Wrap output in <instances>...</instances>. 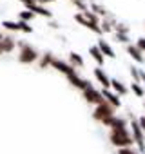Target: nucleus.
Here are the masks:
<instances>
[{
    "label": "nucleus",
    "mask_w": 145,
    "mask_h": 154,
    "mask_svg": "<svg viewBox=\"0 0 145 154\" xmlns=\"http://www.w3.org/2000/svg\"><path fill=\"white\" fill-rule=\"evenodd\" d=\"M109 138H111V143L118 149H129L134 143V138L129 134L127 129H113Z\"/></svg>",
    "instance_id": "f257e3e1"
},
{
    "label": "nucleus",
    "mask_w": 145,
    "mask_h": 154,
    "mask_svg": "<svg viewBox=\"0 0 145 154\" xmlns=\"http://www.w3.org/2000/svg\"><path fill=\"white\" fill-rule=\"evenodd\" d=\"M131 129H132L134 143L138 145V152L143 154V152H145V132H143V129L140 127L138 120H132V122H131Z\"/></svg>",
    "instance_id": "f03ea898"
},
{
    "label": "nucleus",
    "mask_w": 145,
    "mask_h": 154,
    "mask_svg": "<svg viewBox=\"0 0 145 154\" xmlns=\"http://www.w3.org/2000/svg\"><path fill=\"white\" fill-rule=\"evenodd\" d=\"M93 116H94V120H98V122H102V123H103L105 120H109V118H113V116H114V107H113L111 103L103 102L102 105H96V109H94Z\"/></svg>",
    "instance_id": "7ed1b4c3"
},
{
    "label": "nucleus",
    "mask_w": 145,
    "mask_h": 154,
    "mask_svg": "<svg viewBox=\"0 0 145 154\" xmlns=\"http://www.w3.org/2000/svg\"><path fill=\"white\" fill-rule=\"evenodd\" d=\"M84 96H85V100H87L89 103H96V105H102V103L105 102L103 94H102V93H98L93 85H89V87L84 91Z\"/></svg>",
    "instance_id": "20e7f679"
},
{
    "label": "nucleus",
    "mask_w": 145,
    "mask_h": 154,
    "mask_svg": "<svg viewBox=\"0 0 145 154\" xmlns=\"http://www.w3.org/2000/svg\"><path fill=\"white\" fill-rule=\"evenodd\" d=\"M127 53L131 54V58H132L134 62H138V63H145V56H143V53H141L136 45L129 44V45H127Z\"/></svg>",
    "instance_id": "39448f33"
},
{
    "label": "nucleus",
    "mask_w": 145,
    "mask_h": 154,
    "mask_svg": "<svg viewBox=\"0 0 145 154\" xmlns=\"http://www.w3.org/2000/svg\"><path fill=\"white\" fill-rule=\"evenodd\" d=\"M102 94H103L105 102H107V103H111L114 109H118V107L122 105V102H120V98H118V94H116V93H111L109 89H103V93H102Z\"/></svg>",
    "instance_id": "423d86ee"
},
{
    "label": "nucleus",
    "mask_w": 145,
    "mask_h": 154,
    "mask_svg": "<svg viewBox=\"0 0 145 154\" xmlns=\"http://www.w3.org/2000/svg\"><path fill=\"white\" fill-rule=\"evenodd\" d=\"M103 125H107V127H113V129H125L127 122H125L123 118H116V116H113V118L105 120V122H103Z\"/></svg>",
    "instance_id": "0eeeda50"
},
{
    "label": "nucleus",
    "mask_w": 145,
    "mask_h": 154,
    "mask_svg": "<svg viewBox=\"0 0 145 154\" xmlns=\"http://www.w3.org/2000/svg\"><path fill=\"white\" fill-rule=\"evenodd\" d=\"M33 60H36V53H35V49H31V47H24L22 49V54H20V62H24V63H27V62H33Z\"/></svg>",
    "instance_id": "6e6552de"
},
{
    "label": "nucleus",
    "mask_w": 145,
    "mask_h": 154,
    "mask_svg": "<svg viewBox=\"0 0 145 154\" xmlns=\"http://www.w3.org/2000/svg\"><path fill=\"white\" fill-rule=\"evenodd\" d=\"M94 76H96V80H98L105 89L111 87V80H109V76L103 72V69H94Z\"/></svg>",
    "instance_id": "1a4fd4ad"
},
{
    "label": "nucleus",
    "mask_w": 145,
    "mask_h": 154,
    "mask_svg": "<svg viewBox=\"0 0 145 154\" xmlns=\"http://www.w3.org/2000/svg\"><path fill=\"white\" fill-rule=\"evenodd\" d=\"M53 65H54L60 72H63V74H67V76L75 74V67H69L67 63H63V62H60V60H53Z\"/></svg>",
    "instance_id": "9d476101"
},
{
    "label": "nucleus",
    "mask_w": 145,
    "mask_h": 154,
    "mask_svg": "<svg viewBox=\"0 0 145 154\" xmlns=\"http://www.w3.org/2000/svg\"><path fill=\"white\" fill-rule=\"evenodd\" d=\"M98 47H100V51H102L105 56H109V58H114V56H116L114 51H113V47H111L105 40H100V42H98Z\"/></svg>",
    "instance_id": "9b49d317"
},
{
    "label": "nucleus",
    "mask_w": 145,
    "mask_h": 154,
    "mask_svg": "<svg viewBox=\"0 0 145 154\" xmlns=\"http://www.w3.org/2000/svg\"><path fill=\"white\" fill-rule=\"evenodd\" d=\"M111 87L114 89V93H116V94H122V96H123V94H127V87H125L120 80H111Z\"/></svg>",
    "instance_id": "f8f14e48"
},
{
    "label": "nucleus",
    "mask_w": 145,
    "mask_h": 154,
    "mask_svg": "<svg viewBox=\"0 0 145 154\" xmlns=\"http://www.w3.org/2000/svg\"><path fill=\"white\" fill-rule=\"evenodd\" d=\"M91 54H93V58L96 60V63L98 65H102L103 62H105V56H103V53L100 51V47L96 45V47H91Z\"/></svg>",
    "instance_id": "ddd939ff"
},
{
    "label": "nucleus",
    "mask_w": 145,
    "mask_h": 154,
    "mask_svg": "<svg viewBox=\"0 0 145 154\" xmlns=\"http://www.w3.org/2000/svg\"><path fill=\"white\" fill-rule=\"evenodd\" d=\"M131 89H132V93H134L136 96H140V98H143V96H145V89H143L140 84H136V82H134V84H131Z\"/></svg>",
    "instance_id": "4468645a"
},
{
    "label": "nucleus",
    "mask_w": 145,
    "mask_h": 154,
    "mask_svg": "<svg viewBox=\"0 0 145 154\" xmlns=\"http://www.w3.org/2000/svg\"><path fill=\"white\" fill-rule=\"evenodd\" d=\"M71 62H72V65L84 67V60H82V56H80V54H76V53H71Z\"/></svg>",
    "instance_id": "2eb2a0df"
},
{
    "label": "nucleus",
    "mask_w": 145,
    "mask_h": 154,
    "mask_svg": "<svg viewBox=\"0 0 145 154\" xmlns=\"http://www.w3.org/2000/svg\"><path fill=\"white\" fill-rule=\"evenodd\" d=\"M91 9H94L96 15H107V9L103 6H100V4H91Z\"/></svg>",
    "instance_id": "dca6fc26"
},
{
    "label": "nucleus",
    "mask_w": 145,
    "mask_h": 154,
    "mask_svg": "<svg viewBox=\"0 0 145 154\" xmlns=\"http://www.w3.org/2000/svg\"><path fill=\"white\" fill-rule=\"evenodd\" d=\"M114 31H116L118 35H127V33H129V27H127L125 24H116V26H114Z\"/></svg>",
    "instance_id": "f3484780"
},
{
    "label": "nucleus",
    "mask_w": 145,
    "mask_h": 154,
    "mask_svg": "<svg viewBox=\"0 0 145 154\" xmlns=\"http://www.w3.org/2000/svg\"><path fill=\"white\" fill-rule=\"evenodd\" d=\"M11 47H13V40L11 38H4L2 40V49L4 51H11Z\"/></svg>",
    "instance_id": "a211bd4d"
},
{
    "label": "nucleus",
    "mask_w": 145,
    "mask_h": 154,
    "mask_svg": "<svg viewBox=\"0 0 145 154\" xmlns=\"http://www.w3.org/2000/svg\"><path fill=\"white\" fill-rule=\"evenodd\" d=\"M131 74H132V78H134V82H136V84H140V82H141V76H140V71H138L136 67H131Z\"/></svg>",
    "instance_id": "6ab92c4d"
},
{
    "label": "nucleus",
    "mask_w": 145,
    "mask_h": 154,
    "mask_svg": "<svg viewBox=\"0 0 145 154\" xmlns=\"http://www.w3.org/2000/svg\"><path fill=\"white\" fill-rule=\"evenodd\" d=\"M4 26L8 29H22V26L20 24H15V22H4Z\"/></svg>",
    "instance_id": "aec40b11"
},
{
    "label": "nucleus",
    "mask_w": 145,
    "mask_h": 154,
    "mask_svg": "<svg viewBox=\"0 0 145 154\" xmlns=\"http://www.w3.org/2000/svg\"><path fill=\"white\" fill-rule=\"evenodd\" d=\"M136 47H138L141 53H145V38H138V42H136Z\"/></svg>",
    "instance_id": "412c9836"
},
{
    "label": "nucleus",
    "mask_w": 145,
    "mask_h": 154,
    "mask_svg": "<svg viewBox=\"0 0 145 154\" xmlns=\"http://www.w3.org/2000/svg\"><path fill=\"white\" fill-rule=\"evenodd\" d=\"M116 40L122 42V44H127V42H129V36H127V35H118V33H116Z\"/></svg>",
    "instance_id": "4be33fe9"
},
{
    "label": "nucleus",
    "mask_w": 145,
    "mask_h": 154,
    "mask_svg": "<svg viewBox=\"0 0 145 154\" xmlns=\"http://www.w3.org/2000/svg\"><path fill=\"white\" fill-rule=\"evenodd\" d=\"M118 154H140V152H136V150H132V149L129 147V149H120Z\"/></svg>",
    "instance_id": "5701e85b"
},
{
    "label": "nucleus",
    "mask_w": 145,
    "mask_h": 154,
    "mask_svg": "<svg viewBox=\"0 0 145 154\" xmlns=\"http://www.w3.org/2000/svg\"><path fill=\"white\" fill-rule=\"evenodd\" d=\"M138 123H140V127H141V129H143V132H145V116H143V118H140V120H138Z\"/></svg>",
    "instance_id": "b1692460"
},
{
    "label": "nucleus",
    "mask_w": 145,
    "mask_h": 154,
    "mask_svg": "<svg viewBox=\"0 0 145 154\" xmlns=\"http://www.w3.org/2000/svg\"><path fill=\"white\" fill-rule=\"evenodd\" d=\"M31 17H33L31 13H22V18H31Z\"/></svg>",
    "instance_id": "393cba45"
}]
</instances>
